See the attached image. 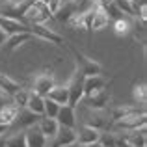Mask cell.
I'll use <instances>...</instances> for the list:
<instances>
[{
	"label": "cell",
	"mask_w": 147,
	"mask_h": 147,
	"mask_svg": "<svg viewBox=\"0 0 147 147\" xmlns=\"http://www.w3.org/2000/svg\"><path fill=\"white\" fill-rule=\"evenodd\" d=\"M147 123V117H145V108H134L130 114L123 115V117L115 119V121L110 123L106 130H115V132H130V130H136V129H142L145 127Z\"/></svg>",
	"instance_id": "obj_1"
},
{
	"label": "cell",
	"mask_w": 147,
	"mask_h": 147,
	"mask_svg": "<svg viewBox=\"0 0 147 147\" xmlns=\"http://www.w3.org/2000/svg\"><path fill=\"white\" fill-rule=\"evenodd\" d=\"M50 19H52V13L49 11V6L37 2V0L22 9V21L28 26H32V24H49Z\"/></svg>",
	"instance_id": "obj_2"
},
{
	"label": "cell",
	"mask_w": 147,
	"mask_h": 147,
	"mask_svg": "<svg viewBox=\"0 0 147 147\" xmlns=\"http://www.w3.org/2000/svg\"><path fill=\"white\" fill-rule=\"evenodd\" d=\"M82 82H84V73L80 71V67L76 65L75 67V73L71 75L69 82L65 84L69 90V106L76 108L80 104V100L84 97V88H82Z\"/></svg>",
	"instance_id": "obj_3"
},
{
	"label": "cell",
	"mask_w": 147,
	"mask_h": 147,
	"mask_svg": "<svg viewBox=\"0 0 147 147\" xmlns=\"http://www.w3.org/2000/svg\"><path fill=\"white\" fill-rule=\"evenodd\" d=\"M86 114L82 117V123L80 125H88V127H93L97 130H106L110 127V117H108V112L106 110H90V108L84 106Z\"/></svg>",
	"instance_id": "obj_4"
},
{
	"label": "cell",
	"mask_w": 147,
	"mask_h": 147,
	"mask_svg": "<svg viewBox=\"0 0 147 147\" xmlns=\"http://www.w3.org/2000/svg\"><path fill=\"white\" fill-rule=\"evenodd\" d=\"M73 54L76 58V65L80 67V71L84 73V76H90V75H102V65L99 63L97 60H93L91 56L84 54L82 50H76V49H71Z\"/></svg>",
	"instance_id": "obj_5"
},
{
	"label": "cell",
	"mask_w": 147,
	"mask_h": 147,
	"mask_svg": "<svg viewBox=\"0 0 147 147\" xmlns=\"http://www.w3.org/2000/svg\"><path fill=\"white\" fill-rule=\"evenodd\" d=\"M30 34H32L36 39L49 41V43H56V45L65 43L63 36H60L54 28H49V24H32L30 26Z\"/></svg>",
	"instance_id": "obj_6"
},
{
	"label": "cell",
	"mask_w": 147,
	"mask_h": 147,
	"mask_svg": "<svg viewBox=\"0 0 147 147\" xmlns=\"http://www.w3.org/2000/svg\"><path fill=\"white\" fill-rule=\"evenodd\" d=\"M108 84L110 80L102 75H90V76H84V82H82V88H84V97H91V95L99 93V91H104L108 90ZM82 97V99H84Z\"/></svg>",
	"instance_id": "obj_7"
},
{
	"label": "cell",
	"mask_w": 147,
	"mask_h": 147,
	"mask_svg": "<svg viewBox=\"0 0 147 147\" xmlns=\"http://www.w3.org/2000/svg\"><path fill=\"white\" fill-rule=\"evenodd\" d=\"M0 30L7 37L15 34H30V26L21 19H11V17H2L0 15Z\"/></svg>",
	"instance_id": "obj_8"
},
{
	"label": "cell",
	"mask_w": 147,
	"mask_h": 147,
	"mask_svg": "<svg viewBox=\"0 0 147 147\" xmlns=\"http://www.w3.org/2000/svg\"><path fill=\"white\" fill-rule=\"evenodd\" d=\"M56 86V80H54V75L50 71H43L39 73V75L34 78V88L32 91L37 95H41V97H47L49 91L52 90V88Z\"/></svg>",
	"instance_id": "obj_9"
},
{
	"label": "cell",
	"mask_w": 147,
	"mask_h": 147,
	"mask_svg": "<svg viewBox=\"0 0 147 147\" xmlns=\"http://www.w3.org/2000/svg\"><path fill=\"white\" fill-rule=\"evenodd\" d=\"M110 100H112L110 91L104 90V91H99V93L91 95V97H84L80 100V104L86 106V108H90V110H108Z\"/></svg>",
	"instance_id": "obj_10"
},
{
	"label": "cell",
	"mask_w": 147,
	"mask_h": 147,
	"mask_svg": "<svg viewBox=\"0 0 147 147\" xmlns=\"http://www.w3.org/2000/svg\"><path fill=\"white\" fill-rule=\"evenodd\" d=\"M56 121L60 127H65V129H76L78 125V115H76V108L69 106V104H63L60 106L56 115Z\"/></svg>",
	"instance_id": "obj_11"
},
{
	"label": "cell",
	"mask_w": 147,
	"mask_h": 147,
	"mask_svg": "<svg viewBox=\"0 0 147 147\" xmlns=\"http://www.w3.org/2000/svg\"><path fill=\"white\" fill-rule=\"evenodd\" d=\"M39 117L41 115L32 114V112L26 110V108H21L17 119H15V123L11 125L9 130H26V129H30V127H36L37 121H39Z\"/></svg>",
	"instance_id": "obj_12"
},
{
	"label": "cell",
	"mask_w": 147,
	"mask_h": 147,
	"mask_svg": "<svg viewBox=\"0 0 147 147\" xmlns=\"http://www.w3.org/2000/svg\"><path fill=\"white\" fill-rule=\"evenodd\" d=\"M75 130H76V144L80 145H91L95 142H99L100 132H102V130H97L88 125H76Z\"/></svg>",
	"instance_id": "obj_13"
},
{
	"label": "cell",
	"mask_w": 147,
	"mask_h": 147,
	"mask_svg": "<svg viewBox=\"0 0 147 147\" xmlns=\"http://www.w3.org/2000/svg\"><path fill=\"white\" fill-rule=\"evenodd\" d=\"M75 142H76V130L60 127L56 136H54L49 144H50V147H67V145H73Z\"/></svg>",
	"instance_id": "obj_14"
},
{
	"label": "cell",
	"mask_w": 147,
	"mask_h": 147,
	"mask_svg": "<svg viewBox=\"0 0 147 147\" xmlns=\"http://www.w3.org/2000/svg\"><path fill=\"white\" fill-rule=\"evenodd\" d=\"M110 22H112V21L108 19V15L97 6V7H95V9L90 13V28H88V32L104 30V28H108V24H110Z\"/></svg>",
	"instance_id": "obj_15"
},
{
	"label": "cell",
	"mask_w": 147,
	"mask_h": 147,
	"mask_svg": "<svg viewBox=\"0 0 147 147\" xmlns=\"http://www.w3.org/2000/svg\"><path fill=\"white\" fill-rule=\"evenodd\" d=\"M37 129H39V132L43 134L45 138H47V142H50L54 136H56V132H58V129H60V125H58V121L56 119H52V117H43L41 115L39 117V121H37Z\"/></svg>",
	"instance_id": "obj_16"
},
{
	"label": "cell",
	"mask_w": 147,
	"mask_h": 147,
	"mask_svg": "<svg viewBox=\"0 0 147 147\" xmlns=\"http://www.w3.org/2000/svg\"><path fill=\"white\" fill-rule=\"evenodd\" d=\"M24 138H26V147H49V142L43 134L39 132L37 127H30L24 130Z\"/></svg>",
	"instance_id": "obj_17"
},
{
	"label": "cell",
	"mask_w": 147,
	"mask_h": 147,
	"mask_svg": "<svg viewBox=\"0 0 147 147\" xmlns=\"http://www.w3.org/2000/svg\"><path fill=\"white\" fill-rule=\"evenodd\" d=\"M112 28H114L115 36L123 37V36H129L130 32H132V24H134V19L132 17H127V15H123V17L115 19V21L110 22Z\"/></svg>",
	"instance_id": "obj_18"
},
{
	"label": "cell",
	"mask_w": 147,
	"mask_h": 147,
	"mask_svg": "<svg viewBox=\"0 0 147 147\" xmlns=\"http://www.w3.org/2000/svg\"><path fill=\"white\" fill-rule=\"evenodd\" d=\"M47 99L54 100V102L60 104V106L69 104V90H67V86H65V84H56V86L49 91Z\"/></svg>",
	"instance_id": "obj_19"
},
{
	"label": "cell",
	"mask_w": 147,
	"mask_h": 147,
	"mask_svg": "<svg viewBox=\"0 0 147 147\" xmlns=\"http://www.w3.org/2000/svg\"><path fill=\"white\" fill-rule=\"evenodd\" d=\"M17 115H19V108L15 106L13 102H9L7 106H4L2 110H0V123L11 129V125H13L15 119H17Z\"/></svg>",
	"instance_id": "obj_20"
},
{
	"label": "cell",
	"mask_w": 147,
	"mask_h": 147,
	"mask_svg": "<svg viewBox=\"0 0 147 147\" xmlns=\"http://www.w3.org/2000/svg\"><path fill=\"white\" fill-rule=\"evenodd\" d=\"M21 82H17L15 78H11V76L4 75V73H0V91H4V93H7L11 97L13 93H17L19 90H21Z\"/></svg>",
	"instance_id": "obj_21"
},
{
	"label": "cell",
	"mask_w": 147,
	"mask_h": 147,
	"mask_svg": "<svg viewBox=\"0 0 147 147\" xmlns=\"http://www.w3.org/2000/svg\"><path fill=\"white\" fill-rule=\"evenodd\" d=\"M43 106H45V97H41V95L34 93L32 90H30V97H28V102H26V110H30L32 114L36 115H43Z\"/></svg>",
	"instance_id": "obj_22"
},
{
	"label": "cell",
	"mask_w": 147,
	"mask_h": 147,
	"mask_svg": "<svg viewBox=\"0 0 147 147\" xmlns=\"http://www.w3.org/2000/svg\"><path fill=\"white\" fill-rule=\"evenodd\" d=\"M11 134H6L4 144L6 147H26V138L24 130H9Z\"/></svg>",
	"instance_id": "obj_23"
},
{
	"label": "cell",
	"mask_w": 147,
	"mask_h": 147,
	"mask_svg": "<svg viewBox=\"0 0 147 147\" xmlns=\"http://www.w3.org/2000/svg\"><path fill=\"white\" fill-rule=\"evenodd\" d=\"M32 34H15V36H9L7 37V41H6V45L4 47H7V50H15V49H19L22 43H26L28 39H32Z\"/></svg>",
	"instance_id": "obj_24"
},
{
	"label": "cell",
	"mask_w": 147,
	"mask_h": 147,
	"mask_svg": "<svg viewBox=\"0 0 147 147\" xmlns=\"http://www.w3.org/2000/svg\"><path fill=\"white\" fill-rule=\"evenodd\" d=\"M132 99L136 100L142 108H145V100H147V86H145V82L134 84V88H132Z\"/></svg>",
	"instance_id": "obj_25"
},
{
	"label": "cell",
	"mask_w": 147,
	"mask_h": 147,
	"mask_svg": "<svg viewBox=\"0 0 147 147\" xmlns=\"http://www.w3.org/2000/svg\"><path fill=\"white\" fill-rule=\"evenodd\" d=\"M28 97H30V90H26V88H21L17 93L11 95V102H13L15 106L19 108V110H21V108L26 106V102H28Z\"/></svg>",
	"instance_id": "obj_26"
},
{
	"label": "cell",
	"mask_w": 147,
	"mask_h": 147,
	"mask_svg": "<svg viewBox=\"0 0 147 147\" xmlns=\"http://www.w3.org/2000/svg\"><path fill=\"white\" fill-rule=\"evenodd\" d=\"M58 110H60V104H56L54 100H50L45 97V106H43V117H52L56 119Z\"/></svg>",
	"instance_id": "obj_27"
},
{
	"label": "cell",
	"mask_w": 147,
	"mask_h": 147,
	"mask_svg": "<svg viewBox=\"0 0 147 147\" xmlns=\"http://www.w3.org/2000/svg\"><path fill=\"white\" fill-rule=\"evenodd\" d=\"M61 6V0H49V11H50V13H56V9H58V7H60Z\"/></svg>",
	"instance_id": "obj_28"
},
{
	"label": "cell",
	"mask_w": 147,
	"mask_h": 147,
	"mask_svg": "<svg viewBox=\"0 0 147 147\" xmlns=\"http://www.w3.org/2000/svg\"><path fill=\"white\" fill-rule=\"evenodd\" d=\"M6 2H7V4H9V6H11V7H17V9H19V7H21V6H22V4H24V2H26V0H6Z\"/></svg>",
	"instance_id": "obj_29"
},
{
	"label": "cell",
	"mask_w": 147,
	"mask_h": 147,
	"mask_svg": "<svg viewBox=\"0 0 147 147\" xmlns=\"http://www.w3.org/2000/svg\"><path fill=\"white\" fill-rule=\"evenodd\" d=\"M6 134H9V127H6V125L0 123V136H6Z\"/></svg>",
	"instance_id": "obj_30"
},
{
	"label": "cell",
	"mask_w": 147,
	"mask_h": 147,
	"mask_svg": "<svg viewBox=\"0 0 147 147\" xmlns=\"http://www.w3.org/2000/svg\"><path fill=\"white\" fill-rule=\"evenodd\" d=\"M86 147H104L100 142H95V144H91V145H86Z\"/></svg>",
	"instance_id": "obj_31"
},
{
	"label": "cell",
	"mask_w": 147,
	"mask_h": 147,
	"mask_svg": "<svg viewBox=\"0 0 147 147\" xmlns=\"http://www.w3.org/2000/svg\"><path fill=\"white\" fill-rule=\"evenodd\" d=\"M69 147H86V145H80V144H76V142H75V144H73V145H69Z\"/></svg>",
	"instance_id": "obj_32"
}]
</instances>
